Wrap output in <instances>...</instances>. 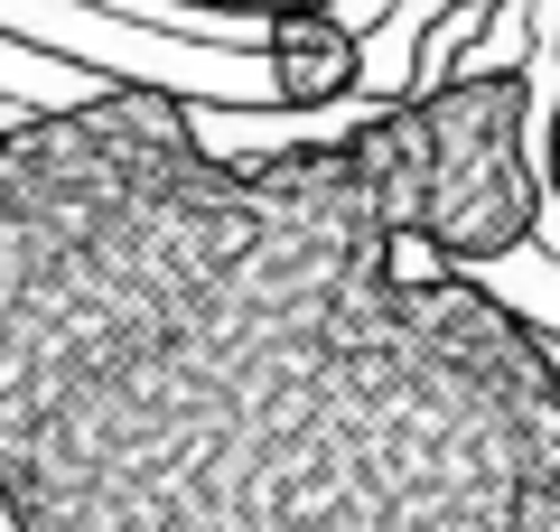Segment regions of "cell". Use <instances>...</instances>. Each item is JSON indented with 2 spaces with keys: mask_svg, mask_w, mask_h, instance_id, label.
<instances>
[{
  "mask_svg": "<svg viewBox=\"0 0 560 532\" xmlns=\"http://www.w3.org/2000/svg\"><path fill=\"white\" fill-rule=\"evenodd\" d=\"M541 224V159H533V66H458L420 94V216L411 243L440 262L486 271L514 262Z\"/></svg>",
  "mask_w": 560,
  "mask_h": 532,
  "instance_id": "1",
  "label": "cell"
},
{
  "mask_svg": "<svg viewBox=\"0 0 560 532\" xmlns=\"http://www.w3.org/2000/svg\"><path fill=\"white\" fill-rule=\"evenodd\" d=\"M261 57H271V94L280 103H346L364 84V38L337 10H290V20H271Z\"/></svg>",
  "mask_w": 560,
  "mask_h": 532,
  "instance_id": "2",
  "label": "cell"
},
{
  "mask_svg": "<svg viewBox=\"0 0 560 532\" xmlns=\"http://www.w3.org/2000/svg\"><path fill=\"white\" fill-rule=\"evenodd\" d=\"M131 10L150 28H178V38H206V47H261L271 20H290V10H337V0H131Z\"/></svg>",
  "mask_w": 560,
  "mask_h": 532,
  "instance_id": "3",
  "label": "cell"
},
{
  "mask_svg": "<svg viewBox=\"0 0 560 532\" xmlns=\"http://www.w3.org/2000/svg\"><path fill=\"white\" fill-rule=\"evenodd\" d=\"M533 10L551 20V66H533V84H541V94H533V131H541L533 159H541V224L560 234V0H533Z\"/></svg>",
  "mask_w": 560,
  "mask_h": 532,
  "instance_id": "4",
  "label": "cell"
}]
</instances>
